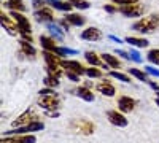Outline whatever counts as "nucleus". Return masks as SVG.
<instances>
[{
	"instance_id": "obj_42",
	"label": "nucleus",
	"mask_w": 159,
	"mask_h": 143,
	"mask_svg": "<svg viewBox=\"0 0 159 143\" xmlns=\"http://www.w3.org/2000/svg\"><path fill=\"white\" fill-rule=\"evenodd\" d=\"M57 24H59L61 27L64 29V32H70V22H69L67 19H65V18H64V19H61Z\"/></svg>"
},
{
	"instance_id": "obj_48",
	"label": "nucleus",
	"mask_w": 159,
	"mask_h": 143,
	"mask_svg": "<svg viewBox=\"0 0 159 143\" xmlns=\"http://www.w3.org/2000/svg\"><path fill=\"white\" fill-rule=\"evenodd\" d=\"M2 143H11V141H3V140H2Z\"/></svg>"
},
{
	"instance_id": "obj_23",
	"label": "nucleus",
	"mask_w": 159,
	"mask_h": 143,
	"mask_svg": "<svg viewBox=\"0 0 159 143\" xmlns=\"http://www.w3.org/2000/svg\"><path fill=\"white\" fill-rule=\"evenodd\" d=\"M65 19H67L70 22V25H73V27H83V25L86 24V18L78 15V13H65Z\"/></svg>"
},
{
	"instance_id": "obj_2",
	"label": "nucleus",
	"mask_w": 159,
	"mask_h": 143,
	"mask_svg": "<svg viewBox=\"0 0 159 143\" xmlns=\"http://www.w3.org/2000/svg\"><path fill=\"white\" fill-rule=\"evenodd\" d=\"M69 127L75 134H80V135H92L96 132V124L89 119H84V118L72 119L69 123Z\"/></svg>"
},
{
	"instance_id": "obj_21",
	"label": "nucleus",
	"mask_w": 159,
	"mask_h": 143,
	"mask_svg": "<svg viewBox=\"0 0 159 143\" xmlns=\"http://www.w3.org/2000/svg\"><path fill=\"white\" fill-rule=\"evenodd\" d=\"M46 3L51 8H54L57 11H64V13H70L73 8V5L70 2H64V0H46Z\"/></svg>"
},
{
	"instance_id": "obj_36",
	"label": "nucleus",
	"mask_w": 159,
	"mask_h": 143,
	"mask_svg": "<svg viewBox=\"0 0 159 143\" xmlns=\"http://www.w3.org/2000/svg\"><path fill=\"white\" fill-rule=\"evenodd\" d=\"M102 8H103V11H107L108 15H115V13H119V7H115V5H110V3H105Z\"/></svg>"
},
{
	"instance_id": "obj_24",
	"label": "nucleus",
	"mask_w": 159,
	"mask_h": 143,
	"mask_svg": "<svg viewBox=\"0 0 159 143\" xmlns=\"http://www.w3.org/2000/svg\"><path fill=\"white\" fill-rule=\"evenodd\" d=\"M102 56V59H103V62L108 65V69H121V59H119L118 56H113V54H110V53H103V54H100Z\"/></svg>"
},
{
	"instance_id": "obj_11",
	"label": "nucleus",
	"mask_w": 159,
	"mask_h": 143,
	"mask_svg": "<svg viewBox=\"0 0 159 143\" xmlns=\"http://www.w3.org/2000/svg\"><path fill=\"white\" fill-rule=\"evenodd\" d=\"M54 8H51L49 5L40 8V10H35L34 11V18L38 21V22H52L54 21Z\"/></svg>"
},
{
	"instance_id": "obj_41",
	"label": "nucleus",
	"mask_w": 159,
	"mask_h": 143,
	"mask_svg": "<svg viewBox=\"0 0 159 143\" xmlns=\"http://www.w3.org/2000/svg\"><path fill=\"white\" fill-rule=\"evenodd\" d=\"M111 2L119 7V5H129V3H139L140 0H111Z\"/></svg>"
},
{
	"instance_id": "obj_44",
	"label": "nucleus",
	"mask_w": 159,
	"mask_h": 143,
	"mask_svg": "<svg viewBox=\"0 0 159 143\" xmlns=\"http://www.w3.org/2000/svg\"><path fill=\"white\" fill-rule=\"evenodd\" d=\"M108 40H111V42H115V43H119V45L124 43L121 38H118V37H115V35H108Z\"/></svg>"
},
{
	"instance_id": "obj_45",
	"label": "nucleus",
	"mask_w": 159,
	"mask_h": 143,
	"mask_svg": "<svg viewBox=\"0 0 159 143\" xmlns=\"http://www.w3.org/2000/svg\"><path fill=\"white\" fill-rule=\"evenodd\" d=\"M147 84H148V86H150L151 89H154V91H159V84H157L156 81H151V80H150V81H148Z\"/></svg>"
},
{
	"instance_id": "obj_19",
	"label": "nucleus",
	"mask_w": 159,
	"mask_h": 143,
	"mask_svg": "<svg viewBox=\"0 0 159 143\" xmlns=\"http://www.w3.org/2000/svg\"><path fill=\"white\" fill-rule=\"evenodd\" d=\"M73 94H75L76 97H80L81 100H84V102H94V100H96V94L92 92L89 87H86V86H78V87L73 91Z\"/></svg>"
},
{
	"instance_id": "obj_12",
	"label": "nucleus",
	"mask_w": 159,
	"mask_h": 143,
	"mask_svg": "<svg viewBox=\"0 0 159 143\" xmlns=\"http://www.w3.org/2000/svg\"><path fill=\"white\" fill-rule=\"evenodd\" d=\"M61 65L64 70H70V72H75L78 73L80 76L81 75H86V67H83L78 60H69V59H62L61 60Z\"/></svg>"
},
{
	"instance_id": "obj_9",
	"label": "nucleus",
	"mask_w": 159,
	"mask_h": 143,
	"mask_svg": "<svg viewBox=\"0 0 159 143\" xmlns=\"http://www.w3.org/2000/svg\"><path fill=\"white\" fill-rule=\"evenodd\" d=\"M0 22H2V29L11 35V37H18L19 35V29H18V24L15 22L11 16H7L5 13L2 11V15H0Z\"/></svg>"
},
{
	"instance_id": "obj_6",
	"label": "nucleus",
	"mask_w": 159,
	"mask_h": 143,
	"mask_svg": "<svg viewBox=\"0 0 159 143\" xmlns=\"http://www.w3.org/2000/svg\"><path fill=\"white\" fill-rule=\"evenodd\" d=\"M40 119V116H38V113L35 111V108H27L22 114H19L18 118L11 123V126L13 127H21V126H27V124H30V123H34V121H38Z\"/></svg>"
},
{
	"instance_id": "obj_35",
	"label": "nucleus",
	"mask_w": 159,
	"mask_h": 143,
	"mask_svg": "<svg viewBox=\"0 0 159 143\" xmlns=\"http://www.w3.org/2000/svg\"><path fill=\"white\" fill-rule=\"evenodd\" d=\"M115 54L119 56L121 59H124V60H132V59H130V54L127 53V51L121 49V48H116V49H115Z\"/></svg>"
},
{
	"instance_id": "obj_7",
	"label": "nucleus",
	"mask_w": 159,
	"mask_h": 143,
	"mask_svg": "<svg viewBox=\"0 0 159 143\" xmlns=\"http://www.w3.org/2000/svg\"><path fill=\"white\" fill-rule=\"evenodd\" d=\"M119 13L124 18H140L145 13V7L139 3H129V5H119Z\"/></svg>"
},
{
	"instance_id": "obj_32",
	"label": "nucleus",
	"mask_w": 159,
	"mask_h": 143,
	"mask_svg": "<svg viewBox=\"0 0 159 143\" xmlns=\"http://www.w3.org/2000/svg\"><path fill=\"white\" fill-rule=\"evenodd\" d=\"M61 78H56V76H49V75H46L45 78H43V84L46 86V87H52V89H56V87H59V84H61Z\"/></svg>"
},
{
	"instance_id": "obj_33",
	"label": "nucleus",
	"mask_w": 159,
	"mask_h": 143,
	"mask_svg": "<svg viewBox=\"0 0 159 143\" xmlns=\"http://www.w3.org/2000/svg\"><path fill=\"white\" fill-rule=\"evenodd\" d=\"M69 2L76 8V10H89L91 8V3L88 0H69Z\"/></svg>"
},
{
	"instance_id": "obj_26",
	"label": "nucleus",
	"mask_w": 159,
	"mask_h": 143,
	"mask_svg": "<svg viewBox=\"0 0 159 143\" xmlns=\"http://www.w3.org/2000/svg\"><path fill=\"white\" fill-rule=\"evenodd\" d=\"M127 73L130 76H134L135 80L142 81V83H148L150 81V78H148V73L142 70V69H135V67H132V69H127Z\"/></svg>"
},
{
	"instance_id": "obj_13",
	"label": "nucleus",
	"mask_w": 159,
	"mask_h": 143,
	"mask_svg": "<svg viewBox=\"0 0 159 143\" xmlns=\"http://www.w3.org/2000/svg\"><path fill=\"white\" fill-rule=\"evenodd\" d=\"M84 59H86V62L89 64V65H92V67L108 69V65L103 62L102 56H100V54H96L94 51H86V53H84Z\"/></svg>"
},
{
	"instance_id": "obj_5",
	"label": "nucleus",
	"mask_w": 159,
	"mask_h": 143,
	"mask_svg": "<svg viewBox=\"0 0 159 143\" xmlns=\"http://www.w3.org/2000/svg\"><path fill=\"white\" fill-rule=\"evenodd\" d=\"M37 105H38L40 108H43L45 111H46V110H59L61 97H59L57 94H52V96H38Z\"/></svg>"
},
{
	"instance_id": "obj_46",
	"label": "nucleus",
	"mask_w": 159,
	"mask_h": 143,
	"mask_svg": "<svg viewBox=\"0 0 159 143\" xmlns=\"http://www.w3.org/2000/svg\"><path fill=\"white\" fill-rule=\"evenodd\" d=\"M154 102H156V105L159 107V97H156V100H154Z\"/></svg>"
},
{
	"instance_id": "obj_20",
	"label": "nucleus",
	"mask_w": 159,
	"mask_h": 143,
	"mask_svg": "<svg viewBox=\"0 0 159 143\" xmlns=\"http://www.w3.org/2000/svg\"><path fill=\"white\" fill-rule=\"evenodd\" d=\"M19 49H21V54L22 56H27L29 59H35L37 56V49L34 48V45L30 42H25V40H19Z\"/></svg>"
},
{
	"instance_id": "obj_30",
	"label": "nucleus",
	"mask_w": 159,
	"mask_h": 143,
	"mask_svg": "<svg viewBox=\"0 0 159 143\" xmlns=\"http://www.w3.org/2000/svg\"><path fill=\"white\" fill-rule=\"evenodd\" d=\"M102 70H100V67H92V65H89V67H86V76L89 78V80H99V78H102Z\"/></svg>"
},
{
	"instance_id": "obj_37",
	"label": "nucleus",
	"mask_w": 159,
	"mask_h": 143,
	"mask_svg": "<svg viewBox=\"0 0 159 143\" xmlns=\"http://www.w3.org/2000/svg\"><path fill=\"white\" fill-rule=\"evenodd\" d=\"M145 72H147L148 75H151V76H154V78H159V69H156L153 65H147L145 67Z\"/></svg>"
},
{
	"instance_id": "obj_31",
	"label": "nucleus",
	"mask_w": 159,
	"mask_h": 143,
	"mask_svg": "<svg viewBox=\"0 0 159 143\" xmlns=\"http://www.w3.org/2000/svg\"><path fill=\"white\" fill-rule=\"evenodd\" d=\"M147 59L150 60V64L159 67V48H153L147 53Z\"/></svg>"
},
{
	"instance_id": "obj_39",
	"label": "nucleus",
	"mask_w": 159,
	"mask_h": 143,
	"mask_svg": "<svg viewBox=\"0 0 159 143\" xmlns=\"http://www.w3.org/2000/svg\"><path fill=\"white\" fill-rule=\"evenodd\" d=\"M52 94H57V92L52 87H46V86L38 91V96H52Z\"/></svg>"
},
{
	"instance_id": "obj_10",
	"label": "nucleus",
	"mask_w": 159,
	"mask_h": 143,
	"mask_svg": "<svg viewBox=\"0 0 159 143\" xmlns=\"http://www.w3.org/2000/svg\"><path fill=\"white\" fill-rule=\"evenodd\" d=\"M139 105V100L134 99V97H129V96H121L118 99V110L123 111L124 114L126 113H130L134 111V108Z\"/></svg>"
},
{
	"instance_id": "obj_18",
	"label": "nucleus",
	"mask_w": 159,
	"mask_h": 143,
	"mask_svg": "<svg viewBox=\"0 0 159 143\" xmlns=\"http://www.w3.org/2000/svg\"><path fill=\"white\" fill-rule=\"evenodd\" d=\"M38 42H40V46H42L45 51H51V53H56V49H57V43H56V40L52 37H49V35H40V38H38Z\"/></svg>"
},
{
	"instance_id": "obj_22",
	"label": "nucleus",
	"mask_w": 159,
	"mask_h": 143,
	"mask_svg": "<svg viewBox=\"0 0 159 143\" xmlns=\"http://www.w3.org/2000/svg\"><path fill=\"white\" fill-rule=\"evenodd\" d=\"M124 42H126L127 45H130L132 48H137V49H140V48H148V46H150V42L147 40V38H142V37H126Z\"/></svg>"
},
{
	"instance_id": "obj_40",
	"label": "nucleus",
	"mask_w": 159,
	"mask_h": 143,
	"mask_svg": "<svg viewBox=\"0 0 159 143\" xmlns=\"http://www.w3.org/2000/svg\"><path fill=\"white\" fill-rule=\"evenodd\" d=\"M46 0H32V8L34 10H40V8H43L46 7Z\"/></svg>"
},
{
	"instance_id": "obj_1",
	"label": "nucleus",
	"mask_w": 159,
	"mask_h": 143,
	"mask_svg": "<svg viewBox=\"0 0 159 143\" xmlns=\"http://www.w3.org/2000/svg\"><path fill=\"white\" fill-rule=\"evenodd\" d=\"M132 29L139 34H153L159 29V13H153L145 18H140L132 24Z\"/></svg>"
},
{
	"instance_id": "obj_47",
	"label": "nucleus",
	"mask_w": 159,
	"mask_h": 143,
	"mask_svg": "<svg viewBox=\"0 0 159 143\" xmlns=\"http://www.w3.org/2000/svg\"><path fill=\"white\" fill-rule=\"evenodd\" d=\"M156 97H159V91H156Z\"/></svg>"
},
{
	"instance_id": "obj_43",
	"label": "nucleus",
	"mask_w": 159,
	"mask_h": 143,
	"mask_svg": "<svg viewBox=\"0 0 159 143\" xmlns=\"http://www.w3.org/2000/svg\"><path fill=\"white\" fill-rule=\"evenodd\" d=\"M45 114L46 116H49V118H59V110H46L45 111Z\"/></svg>"
},
{
	"instance_id": "obj_15",
	"label": "nucleus",
	"mask_w": 159,
	"mask_h": 143,
	"mask_svg": "<svg viewBox=\"0 0 159 143\" xmlns=\"http://www.w3.org/2000/svg\"><path fill=\"white\" fill-rule=\"evenodd\" d=\"M96 91H97L99 94L105 96V97H115V94H116L115 86H113L108 80H103V81L97 83V84H96Z\"/></svg>"
},
{
	"instance_id": "obj_29",
	"label": "nucleus",
	"mask_w": 159,
	"mask_h": 143,
	"mask_svg": "<svg viewBox=\"0 0 159 143\" xmlns=\"http://www.w3.org/2000/svg\"><path fill=\"white\" fill-rule=\"evenodd\" d=\"M108 75H110L111 78H115V80L121 81V83H126V84L130 83V75H129V73H123V72H118V70H111V72H108Z\"/></svg>"
},
{
	"instance_id": "obj_25",
	"label": "nucleus",
	"mask_w": 159,
	"mask_h": 143,
	"mask_svg": "<svg viewBox=\"0 0 159 143\" xmlns=\"http://www.w3.org/2000/svg\"><path fill=\"white\" fill-rule=\"evenodd\" d=\"M3 7L10 11H25V5L22 0H3Z\"/></svg>"
},
{
	"instance_id": "obj_3",
	"label": "nucleus",
	"mask_w": 159,
	"mask_h": 143,
	"mask_svg": "<svg viewBox=\"0 0 159 143\" xmlns=\"http://www.w3.org/2000/svg\"><path fill=\"white\" fill-rule=\"evenodd\" d=\"M45 129V124L42 121H34L27 126H21V127H11L10 131L3 132L5 135H21V134H34V132H38V131H43Z\"/></svg>"
},
{
	"instance_id": "obj_17",
	"label": "nucleus",
	"mask_w": 159,
	"mask_h": 143,
	"mask_svg": "<svg viewBox=\"0 0 159 143\" xmlns=\"http://www.w3.org/2000/svg\"><path fill=\"white\" fill-rule=\"evenodd\" d=\"M3 141L11 143H35L37 137L34 134H21V135H7V138H2Z\"/></svg>"
},
{
	"instance_id": "obj_16",
	"label": "nucleus",
	"mask_w": 159,
	"mask_h": 143,
	"mask_svg": "<svg viewBox=\"0 0 159 143\" xmlns=\"http://www.w3.org/2000/svg\"><path fill=\"white\" fill-rule=\"evenodd\" d=\"M45 27L46 30L51 34V37L57 42H64V29H61V25L57 22H45Z\"/></svg>"
},
{
	"instance_id": "obj_8",
	"label": "nucleus",
	"mask_w": 159,
	"mask_h": 143,
	"mask_svg": "<svg viewBox=\"0 0 159 143\" xmlns=\"http://www.w3.org/2000/svg\"><path fill=\"white\" fill-rule=\"evenodd\" d=\"M107 119L115 127H126L129 124V119L126 118V114L119 110H108L107 111Z\"/></svg>"
},
{
	"instance_id": "obj_28",
	"label": "nucleus",
	"mask_w": 159,
	"mask_h": 143,
	"mask_svg": "<svg viewBox=\"0 0 159 143\" xmlns=\"http://www.w3.org/2000/svg\"><path fill=\"white\" fill-rule=\"evenodd\" d=\"M45 70H46V75L56 76V78H61L62 75H65V70L62 69V65H46Z\"/></svg>"
},
{
	"instance_id": "obj_27",
	"label": "nucleus",
	"mask_w": 159,
	"mask_h": 143,
	"mask_svg": "<svg viewBox=\"0 0 159 143\" xmlns=\"http://www.w3.org/2000/svg\"><path fill=\"white\" fill-rule=\"evenodd\" d=\"M43 59H45V64L46 65H61V57L57 56V54H54V53H51V51H45L43 49Z\"/></svg>"
},
{
	"instance_id": "obj_34",
	"label": "nucleus",
	"mask_w": 159,
	"mask_h": 143,
	"mask_svg": "<svg viewBox=\"0 0 159 143\" xmlns=\"http://www.w3.org/2000/svg\"><path fill=\"white\" fill-rule=\"evenodd\" d=\"M129 54H130V59L134 60V62H137V64H140L143 59H142V54L137 51V48H134V49H130L129 51Z\"/></svg>"
},
{
	"instance_id": "obj_38",
	"label": "nucleus",
	"mask_w": 159,
	"mask_h": 143,
	"mask_svg": "<svg viewBox=\"0 0 159 143\" xmlns=\"http://www.w3.org/2000/svg\"><path fill=\"white\" fill-rule=\"evenodd\" d=\"M65 76H67L70 81H73V83H78V81H80V75H78V73H75V72L65 70Z\"/></svg>"
},
{
	"instance_id": "obj_4",
	"label": "nucleus",
	"mask_w": 159,
	"mask_h": 143,
	"mask_svg": "<svg viewBox=\"0 0 159 143\" xmlns=\"http://www.w3.org/2000/svg\"><path fill=\"white\" fill-rule=\"evenodd\" d=\"M10 16L15 19V22L18 24V29H19V35L22 34H32V25L29 18L24 15L22 11H10Z\"/></svg>"
},
{
	"instance_id": "obj_14",
	"label": "nucleus",
	"mask_w": 159,
	"mask_h": 143,
	"mask_svg": "<svg viewBox=\"0 0 159 143\" xmlns=\"http://www.w3.org/2000/svg\"><path fill=\"white\" fill-rule=\"evenodd\" d=\"M80 38L84 42H99L102 38V32L97 27H86L81 34H80Z\"/></svg>"
}]
</instances>
